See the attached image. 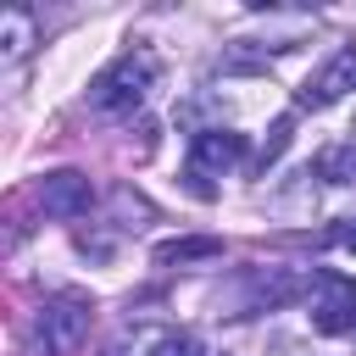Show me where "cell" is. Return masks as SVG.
<instances>
[{
  "instance_id": "cell-1",
  "label": "cell",
  "mask_w": 356,
  "mask_h": 356,
  "mask_svg": "<svg viewBox=\"0 0 356 356\" xmlns=\"http://www.w3.org/2000/svg\"><path fill=\"white\" fill-rule=\"evenodd\" d=\"M150 83H156V56H150V50H128V56H117V61L95 78L89 106H95L100 117H128V111L145 106Z\"/></svg>"
},
{
  "instance_id": "cell-2",
  "label": "cell",
  "mask_w": 356,
  "mask_h": 356,
  "mask_svg": "<svg viewBox=\"0 0 356 356\" xmlns=\"http://www.w3.org/2000/svg\"><path fill=\"white\" fill-rule=\"evenodd\" d=\"M89 317H95V306H89L83 295H56V300H44V306H39V323H33L39 350H44V356H72V350L89 339Z\"/></svg>"
},
{
  "instance_id": "cell-3",
  "label": "cell",
  "mask_w": 356,
  "mask_h": 356,
  "mask_svg": "<svg viewBox=\"0 0 356 356\" xmlns=\"http://www.w3.org/2000/svg\"><path fill=\"white\" fill-rule=\"evenodd\" d=\"M306 317H312L317 334H350L356 328V278L323 267L306 289Z\"/></svg>"
},
{
  "instance_id": "cell-4",
  "label": "cell",
  "mask_w": 356,
  "mask_h": 356,
  "mask_svg": "<svg viewBox=\"0 0 356 356\" xmlns=\"http://www.w3.org/2000/svg\"><path fill=\"white\" fill-rule=\"evenodd\" d=\"M356 89V50H334L306 83H300V95H295V106L300 111H323V106H334V100H345Z\"/></svg>"
},
{
  "instance_id": "cell-5",
  "label": "cell",
  "mask_w": 356,
  "mask_h": 356,
  "mask_svg": "<svg viewBox=\"0 0 356 356\" xmlns=\"http://www.w3.org/2000/svg\"><path fill=\"white\" fill-rule=\"evenodd\" d=\"M239 161H245V134H234V128H200L189 139V172L195 178L200 172H228Z\"/></svg>"
},
{
  "instance_id": "cell-6",
  "label": "cell",
  "mask_w": 356,
  "mask_h": 356,
  "mask_svg": "<svg viewBox=\"0 0 356 356\" xmlns=\"http://www.w3.org/2000/svg\"><path fill=\"white\" fill-rule=\"evenodd\" d=\"M89 200H95V189H89V178L72 172V167H61V172H50V178L39 184V206H44V217H83Z\"/></svg>"
},
{
  "instance_id": "cell-7",
  "label": "cell",
  "mask_w": 356,
  "mask_h": 356,
  "mask_svg": "<svg viewBox=\"0 0 356 356\" xmlns=\"http://www.w3.org/2000/svg\"><path fill=\"white\" fill-rule=\"evenodd\" d=\"M39 44V17L28 6H6L0 11V61H22Z\"/></svg>"
},
{
  "instance_id": "cell-8",
  "label": "cell",
  "mask_w": 356,
  "mask_h": 356,
  "mask_svg": "<svg viewBox=\"0 0 356 356\" xmlns=\"http://www.w3.org/2000/svg\"><path fill=\"white\" fill-rule=\"evenodd\" d=\"M317 172H323L328 184H356V139L328 145V150L317 156Z\"/></svg>"
},
{
  "instance_id": "cell-9",
  "label": "cell",
  "mask_w": 356,
  "mask_h": 356,
  "mask_svg": "<svg viewBox=\"0 0 356 356\" xmlns=\"http://www.w3.org/2000/svg\"><path fill=\"white\" fill-rule=\"evenodd\" d=\"M200 256H222V239L200 234V239H172L156 250V261H200Z\"/></svg>"
},
{
  "instance_id": "cell-10",
  "label": "cell",
  "mask_w": 356,
  "mask_h": 356,
  "mask_svg": "<svg viewBox=\"0 0 356 356\" xmlns=\"http://www.w3.org/2000/svg\"><path fill=\"white\" fill-rule=\"evenodd\" d=\"M289 128H295V117H278V122H273V139H267V145H261V156H256L261 167H267V161H278V150L289 145Z\"/></svg>"
},
{
  "instance_id": "cell-11",
  "label": "cell",
  "mask_w": 356,
  "mask_h": 356,
  "mask_svg": "<svg viewBox=\"0 0 356 356\" xmlns=\"http://www.w3.org/2000/svg\"><path fill=\"white\" fill-rule=\"evenodd\" d=\"M323 245H334V250H356V217H339L334 228H323Z\"/></svg>"
},
{
  "instance_id": "cell-12",
  "label": "cell",
  "mask_w": 356,
  "mask_h": 356,
  "mask_svg": "<svg viewBox=\"0 0 356 356\" xmlns=\"http://www.w3.org/2000/svg\"><path fill=\"white\" fill-rule=\"evenodd\" d=\"M156 356H211V350H200L189 334H167V339L156 345Z\"/></svg>"
}]
</instances>
